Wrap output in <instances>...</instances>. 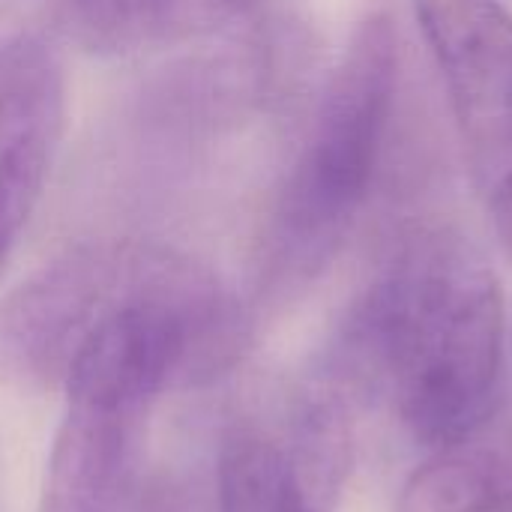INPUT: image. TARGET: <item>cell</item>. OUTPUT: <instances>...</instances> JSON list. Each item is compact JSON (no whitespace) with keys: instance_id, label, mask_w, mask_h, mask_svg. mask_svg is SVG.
<instances>
[{"instance_id":"52a82bcc","label":"cell","mask_w":512,"mask_h":512,"mask_svg":"<svg viewBox=\"0 0 512 512\" xmlns=\"http://www.w3.org/2000/svg\"><path fill=\"white\" fill-rule=\"evenodd\" d=\"M60 30L87 51L126 54L216 24L237 0H51Z\"/></svg>"},{"instance_id":"6da1fadb","label":"cell","mask_w":512,"mask_h":512,"mask_svg":"<svg viewBox=\"0 0 512 512\" xmlns=\"http://www.w3.org/2000/svg\"><path fill=\"white\" fill-rule=\"evenodd\" d=\"M246 336V315L216 273L129 240L66 252L0 315V348L15 372L144 408L228 372Z\"/></svg>"},{"instance_id":"277c9868","label":"cell","mask_w":512,"mask_h":512,"mask_svg":"<svg viewBox=\"0 0 512 512\" xmlns=\"http://www.w3.org/2000/svg\"><path fill=\"white\" fill-rule=\"evenodd\" d=\"M414 9L489 204L512 189V12L504 0H414Z\"/></svg>"},{"instance_id":"9c48e42d","label":"cell","mask_w":512,"mask_h":512,"mask_svg":"<svg viewBox=\"0 0 512 512\" xmlns=\"http://www.w3.org/2000/svg\"><path fill=\"white\" fill-rule=\"evenodd\" d=\"M219 512H321L288 447L255 426H237L219 450Z\"/></svg>"},{"instance_id":"3957f363","label":"cell","mask_w":512,"mask_h":512,"mask_svg":"<svg viewBox=\"0 0 512 512\" xmlns=\"http://www.w3.org/2000/svg\"><path fill=\"white\" fill-rule=\"evenodd\" d=\"M396 69L393 24L387 15H369L324 87L309 138L270 216L261 264L270 294L315 279L351 231L384 150Z\"/></svg>"},{"instance_id":"5b68a950","label":"cell","mask_w":512,"mask_h":512,"mask_svg":"<svg viewBox=\"0 0 512 512\" xmlns=\"http://www.w3.org/2000/svg\"><path fill=\"white\" fill-rule=\"evenodd\" d=\"M66 120V72L51 42L15 33L0 42V273L51 174Z\"/></svg>"},{"instance_id":"7a4b0ae2","label":"cell","mask_w":512,"mask_h":512,"mask_svg":"<svg viewBox=\"0 0 512 512\" xmlns=\"http://www.w3.org/2000/svg\"><path fill=\"white\" fill-rule=\"evenodd\" d=\"M504 333V291L483 252L453 228H423L351 309L330 372L384 399L417 441L438 450L492 420Z\"/></svg>"},{"instance_id":"8992f818","label":"cell","mask_w":512,"mask_h":512,"mask_svg":"<svg viewBox=\"0 0 512 512\" xmlns=\"http://www.w3.org/2000/svg\"><path fill=\"white\" fill-rule=\"evenodd\" d=\"M147 411L120 399L66 393L36 512H120Z\"/></svg>"},{"instance_id":"ba28073f","label":"cell","mask_w":512,"mask_h":512,"mask_svg":"<svg viewBox=\"0 0 512 512\" xmlns=\"http://www.w3.org/2000/svg\"><path fill=\"white\" fill-rule=\"evenodd\" d=\"M477 435L438 447L402 483L396 512H512V447Z\"/></svg>"}]
</instances>
